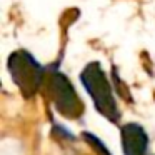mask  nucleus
<instances>
[{"label":"nucleus","instance_id":"nucleus-1","mask_svg":"<svg viewBox=\"0 0 155 155\" xmlns=\"http://www.w3.org/2000/svg\"><path fill=\"white\" fill-rule=\"evenodd\" d=\"M80 82L87 94L90 95L97 112L110 120L112 124H118L120 120V110L117 107V100L114 95L110 82L105 75L104 68L98 62H90L80 72Z\"/></svg>","mask_w":155,"mask_h":155},{"label":"nucleus","instance_id":"nucleus-2","mask_svg":"<svg viewBox=\"0 0 155 155\" xmlns=\"http://www.w3.org/2000/svg\"><path fill=\"white\" fill-rule=\"evenodd\" d=\"M44 87L47 90L50 100L54 102L55 110L65 118L77 120L84 114V102L78 98L72 82L68 77H65L60 70L58 65H50L47 67V77H45Z\"/></svg>","mask_w":155,"mask_h":155},{"label":"nucleus","instance_id":"nucleus-3","mask_svg":"<svg viewBox=\"0 0 155 155\" xmlns=\"http://www.w3.org/2000/svg\"><path fill=\"white\" fill-rule=\"evenodd\" d=\"M10 77L25 98H32L42 87L47 77V67L35 60L27 50H15L7 62Z\"/></svg>","mask_w":155,"mask_h":155},{"label":"nucleus","instance_id":"nucleus-4","mask_svg":"<svg viewBox=\"0 0 155 155\" xmlns=\"http://www.w3.org/2000/svg\"><path fill=\"white\" fill-rule=\"evenodd\" d=\"M122 148L125 155H148V135L138 124H125L120 127Z\"/></svg>","mask_w":155,"mask_h":155},{"label":"nucleus","instance_id":"nucleus-5","mask_svg":"<svg viewBox=\"0 0 155 155\" xmlns=\"http://www.w3.org/2000/svg\"><path fill=\"white\" fill-rule=\"evenodd\" d=\"M82 137H84L85 140L88 142V145H90V147L94 148V150L97 152L98 155H112L110 152H108V148L104 145V142H102L100 138L97 137V135L90 134V132H84V134H82Z\"/></svg>","mask_w":155,"mask_h":155},{"label":"nucleus","instance_id":"nucleus-6","mask_svg":"<svg viewBox=\"0 0 155 155\" xmlns=\"http://www.w3.org/2000/svg\"><path fill=\"white\" fill-rule=\"evenodd\" d=\"M52 134H54V135H60V137L68 138V140H75V135L70 134V130L65 128L64 125H60V124H54V127H52Z\"/></svg>","mask_w":155,"mask_h":155}]
</instances>
